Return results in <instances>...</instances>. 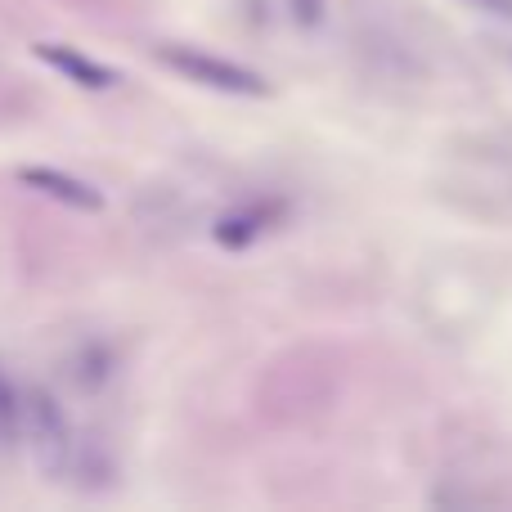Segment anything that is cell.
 Segmentation results:
<instances>
[{
	"instance_id": "8",
	"label": "cell",
	"mask_w": 512,
	"mask_h": 512,
	"mask_svg": "<svg viewBox=\"0 0 512 512\" xmlns=\"http://www.w3.org/2000/svg\"><path fill=\"white\" fill-rule=\"evenodd\" d=\"M477 5L495 9V14H512V0H477Z\"/></svg>"
},
{
	"instance_id": "5",
	"label": "cell",
	"mask_w": 512,
	"mask_h": 512,
	"mask_svg": "<svg viewBox=\"0 0 512 512\" xmlns=\"http://www.w3.org/2000/svg\"><path fill=\"white\" fill-rule=\"evenodd\" d=\"M279 216H283L279 203H248V207H239V212H225L221 221L212 225V239L221 243L225 252H243V248H252Z\"/></svg>"
},
{
	"instance_id": "3",
	"label": "cell",
	"mask_w": 512,
	"mask_h": 512,
	"mask_svg": "<svg viewBox=\"0 0 512 512\" xmlns=\"http://www.w3.org/2000/svg\"><path fill=\"white\" fill-rule=\"evenodd\" d=\"M36 59H41L45 68L63 72V81H72V86H81V90H113L117 81H122V72L99 63V59H90V54H81L77 45L36 41Z\"/></svg>"
},
{
	"instance_id": "7",
	"label": "cell",
	"mask_w": 512,
	"mask_h": 512,
	"mask_svg": "<svg viewBox=\"0 0 512 512\" xmlns=\"http://www.w3.org/2000/svg\"><path fill=\"white\" fill-rule=\"evenodd\" d=\"M288 9H292V18H297L301 27H315L319 14H324V0H288Z\"/></svg>"
},
{
	"instance_id": "1",
	"label": "cell",
	"mask_w": 512,
	"mask_h": 512,
	"mask_svg": "<svg viewBox=\"0 0 512 512\" xmlns=\"http://www.w3.org/2000/svg\"><path fill=\"white\" fill-rule=\"evenodd\" d=\"M23 409H27L23 436H27V450H32V459L41 463V472L50 481L72 477L81 441H77V432H72V418L63 414L59 396H54L50 387H27L23 391Z\"/></svg>"
},
{
	"instance_id": "2",
	"label": "cell",
	"mask_w": 512,
	"mask_h": 512,
	"mask_svg": "<svg viewBox=\"0 0 512 512\" xmlns=\"http://www.w3.org/2000/svg\"><path fill=\"white\" fill-rule=\"evenodd\" d=\"M158 59L167 63L171 72H180L185 81L194 86H207V90H221V95H270V81L261 72L243 68L234 59H221V54H207L198 45H158Z\"/></svg>"
},
{
	"instance_id": "6",
	"label": "cell",
	"mask_w": 512,
	"mask_h": 512,
	"mask_svg": "<svg viewBox=\"0 0 512 512\" xmlns=\"http://www.w3.org/2000/svg\"><path fill=\"white\" fill-rule=\"evenodd\" d=\"M23 423H27V409H23V391L0 373V454H9L18 441H23Z\"/></svg>"
},
{
	"instance_id": "4",
	"label": "cell",
	"mask_w": 512,
	"mask_h": 512,
	"mask_svg": "<svg viewBox=\"0 0 512 512\" xmlns=\"http://www.w3.org/2000/svg\"><path fill=\"white\" fill-rule=\"evenodd\" d=\"M18 180H23L27 189H36V194L63 203V207H77V212H104V194H99L95 185H86V180L59 171V167H23Z\"/></svg>"
}]
</instances>
